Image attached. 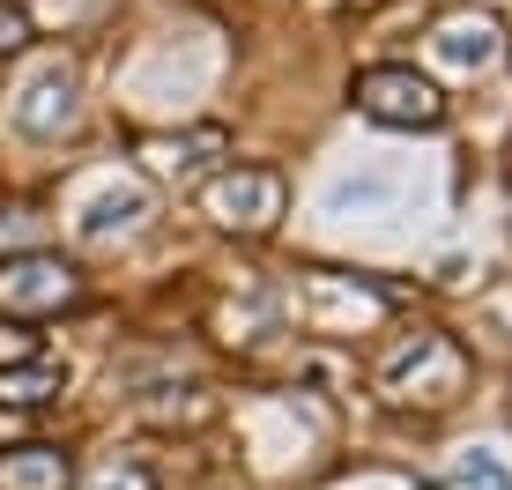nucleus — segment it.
<instances>
[{
    "label": "nucleus",
    "instance_id": "8",
    "mask_svg": "<svg viewBox=\"0 0 512 490\" xmlns=\"http://www.w3.org/2000/svg\"><path fill=\"white\" fill-rule=\"evenodd\" d=\"M67 387V372L52 357H30V364H0V401L8 409H38V401H52Z\"/></svg>",
    "mask_w": 512,
    "mask_h": 490
},
{
    "label": "nucleus",
    "instance_id": "11",
    "mask_svg": "<svg viewBox=\"0 0 512 490\" xmlns=\"http://www.w3.org/2000/svg\"><path fill=\"white\" fill-rule=\"evenodd\" d=\"M30 45V15L15 8V0H0V60H8V52H23Z\"/></svg>",
    "mask_w": 512,
    "mask_h": 490
},
{
    "label": "nucleus",
    "instance_id": "10",
    "mask_svg": "<svg viewBox=\"0 0 512 490\" xmlns=\"http://www.w3.org/2000/svg\"><path fill=\"white\" fill-rule=\"evenodd\" d=\"M461 483H468V490H512V476H505L498 453H461Z\"/></svg>",
    "mask_w": 512,
    "mask_h": 490
},
{
    "label": "nucleus",
    "instance_id": "7",
    "mask_svg": "<svg viewBox=\"0 0 512 490\" xmlns=\"http://www.w3.org/2000/svg\"><path fill=\"white\" fill-rule=\"evenodd\" d=\"M15 119H23V134L67 127V119H75V75H60V67H52V75H38V82L23 90V104H15Z\"/></svg>",
    "mask_w": 512,
    "mask_h": 490
},
{
    "label": "nucleus",
    "instance_id": "4",
    "mask_svg": "<svg viewBox=\"0 0 512 490\" xmlns=\"http://www.w3.org/2000/svg\"><path fill=\"white\" fill-rule=\"evenodd\" d=\"M0 490H75V461L60 446H8L0 453Z\"/></svg>",
    "mask_w": 512,
    "mask_h": 490
},
{
    "label": "nucleus",
    "instance_id": "3",
    "mask_svg": "<svg viewBox=\"0 0 512 490\" xmlns=\"http://www.w3.org/2000/svg\"><path fill=\"white\" fill-rule=\"evenodd\" d=\"M67 305H82V275L67 268L60 253L0 260V312H15V320H45V312H67Z\"/></svg>",
    "mask_w": 512,
    "mask_h": 490
},
{
    "label": "nucleus",
    "instance_id": "1",
    "mask_svg": "<svg viewBox=\"0 0 512 490\" xmlns=\"http://www.w3.org/2000/svg\"><path fill=\"white\" fill-rule=\"evenodd\" d=\"M208 216H216V231L268 238L275 223L290 216V186H282V171H268V164L216 171V179H208Z\"/></svg>",
    "mask_w": 512,
    "mask_h": 490
},
{
    "label": "nucleus",
    "instance_id": "2",
    "mask_svg": "<svg viewBox=\"0 0 512 490\" xmlns=\"http://www.w3.org/2000/svg\"><path fill=\"white\" fill-rule=\"evenodd\" d=\"M357 112L364 119H379V127H416V134H431V127H446V97H438V82L431 75H416V67H364L357 75Z\"/></svg>",
    "mask_w": 512,
    "mask_h": 490
},
{
    "label": "nucleus",
    "instance_id": "9",
    "mask_svg": "<svg viewBox=\"0 0 512 490\" xmlns=\"http://www.w3.org/2000/svg\"><path fill=\"white\" fill-rule=\"evenodd\" d=\"M141 216H149V194H141V186H119V194H104L90 216H82V231H90V238H112V231H134Z\"/></svg>",
    "mask_w": 512,
    "mask_h": 490
},
{
    "label": "nucleus",
    "instance_id": "5",
    "mask_svg": "<svg viewBox=\"0 0 512 490\" xmlns=\"http://www.w3.org/2000/svg\"><path fill=\"white\" fill-rule=\"evenodd\" d=\"M231 149V134L223 127H186V134H164V142H149V156H156V171H171V179H201L216 156Z\"/></svg>",
    "mask_w": 512,
    "mask_h": 490
},
{
    "label": "nucleus",
    "instance_id": "6",
    "mask_svg": "<svg viewBox=\"0 0 512 490\" xmlns=\"http://www.w3.org/2000/svg\"><path fill=\"white\" fill-rule=\"evenodd\" d=\"M438 52H446L453 67H490L498 60V23L490 15H438Z\"/></svg>",
    "mask_w": 512,
    "mask_h": 490
}]
</instances>
